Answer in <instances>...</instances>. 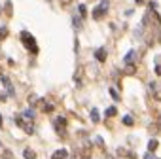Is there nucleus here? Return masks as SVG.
I'll return each instance as SVG.
<instances>
[{
    "label": "nucleus",
    "mask_w": 161,
    "mask_h": 159,
    "mask_svg": "<svg viewBox=\"0 0 161 159\" xmlns=\"http://www.w3.org/2000/svg\"><path fill=\"white\" fill-rule=\"evenodd\" d=\"M21 40L25 42V45H27L29 49H32V53H36V51H38L36 44H34V38H32V36H31V34H29L27 30H23V32H21Z\"/></svg>",
    "instance_id": "obj_1"
},
{
    "label": "nucleus",
    "mask_w": 161,
    "mask_h": 159,
    "mask_svg": "<svg viewBox=\"0 0 161 159\" xmlns=\"http://www.w3.org/2000/svg\"><path fill=\"white\" fill-rule=\"evenodd\" d=\"M106 10H108V2H106V0H102V2L93 10V19H97V21L102 19V15L106 13Z\"/></svg>",
    "instance_id": "obj_2"
},
{
    "label": "nucleus",
    "mask_w": 161,
    "mask_h": 159,
    "mask_svg": "<svg viewBox=\"0 0 161 159\" xmlns=\"http://www.w3.org/2000/svg\"><path fill=\"white\" fill-rule=\"evenodd\" d=\"M150 91L154 93V97L157 101H161V85L159 83H150Z\"/></svg>",
    "instance_id": "obj_3"
},
{
    "label": "nucleus",
    "mask_w": 161,
    "mask_h": 159,
    "mask_svg": "<svg viewBox=\"0 0 161 159\" xmlns=\"http://www.w3.org/2000/svg\"><path fill=\"white\" fill-rule=\"evenodd\" d=\"M95 59H97L99 63H104V61H106V49H104V48H99V49L95 51Z\"/></svg>",
    "instance_id": "obj_4"
},
{
    "label": "nucleus",
    "mask_w": 161,
    "mask_h": 159,
    "mask_svg": "<svg viewBox=\"0 0 161 159\" xmlns=\"http://www.w3.org/2000/svg\"><path fill=\"white\" fill-rule=\"evenodd\" d=\"M135 55H136V51H135V49H131V51H129V53L123 57V63H125V64H133V59H135Z\"/></svg>",
    "instance_id": "obj_5"
},
{
    "label": "nucleus",
    "mask_w": 161,
    "mask_h": 159,
    "mask_svg": "<svg viewBox=\"0 0 161 159\" xmlns=\"http://www.w3.org/2000/svg\"><path fill=\"white\" fill-rule=\"evenodd\" d=\"M66 155H68L66 150H57V152L51 155V159H66Z\"/></svg>",
    "instance_id": "obj_6"
},
{
    "label": "nucleus",
    "mask_w": 161,
    "mask_h": 159,
    "mask_svg": "<svg viewBox=\"0 0 161 159\" xmlns=\"http://www.w3.org/2000/svg\"><path fill=\"white\" fill-rule=\"evenodd\" d=\"M148 150H150V153H154V152L157 150V140H155V138L148 142Z\"/></svg>",
    "instance_id": "obj_7"
},
{
    "label": "nucleus",
    "mask_w": 161,
    "mask_h": 159,
    "mask_svg": "<svg viewBox=\"0 0 161 159\" xmlns=\"http://www.w3.org/2000/svg\"><path fill=\"white\" fill-rule=\"evenodd\" d=\"M23 118L29 119V121H31V119H34V110H27L25 114H23Z\"/></svg>",
    "instance_id": "obj_8"
},
{
    "label": "nucleus",
    "mask_w": 161,
    "mask_h": 159,
    "mask_svg": "<svg viewBox=\"0 0 161 159\" xmlns=\"http://www.w3.org/2000/svg\"><path fill=\"white\" fill-rule=\"evenodd\" d=\"M91 119H93L95 123H99V112H97V108L91 110Z\"/></svg>",
    "instance_id": "obj_9"
},
{
    "label": "nucleus",
    "mask_w": 161,
    "mask_h": 159,
    "mask_svg": "<svg viewBox=\"0 0 161 159\" xmlns=\"http://www.w3.org/2000/svg\"><path fill=\"white\" fill-rule=\"evenodd\" d=\"M53 106L51 104H45V101H42V112H51Z\"/></svg>",
    "instance_id": "obj_10"
},
{
    "label": "nucleus",
    "mask_w": 161,
    "mask_h": 159,
    "mask_svg": "<svg viewBox=\"0 0 161 159\" xmlns=\"http://www.w3.org/2000/svg\"><path fill=\"white\" fill-rule=\"evenodd\" d=\"M23 155H25V159H34V152L32 150H25V152H23Z\"/></svg>",
    "instance_id": "obj_11"
},
{
    "label": "nucleus",
    "mask_w": 161,
    "mask_h": 159,
    "mask_svg": "<svg viewBox=\"0 0 161 159\" xmlns=\"http://www.w3.org/2000/svg\"><path fill=\"white\" fill-rule=\"evenodd\" d=\"M123 123H125L127 127H131V125H133L135 121H133V118H131V116H125V118H123Z\"/></svg>",
    "instance_id": "obj_12"
},
{
    "label": "nucleus",
    "mask_w": 161,
    "mask_h": 159,
    "mask_svg": "<svg viewBox=\"0 0 161 159\" xmlns=\"http://www.w3.org/2000/svg\"><path fill=\"white\" fill-rule=\"evenodd\" d=\"M116 114H118V110L114 108V106H110V108L106 110V116H116Z\"/></svg>",
    "instance_id": "obj_13"
},
{
    "label": "nucleus",
    "mask_w": 161,
    "mask_h": 159,
    "mask_svg": "<svg viewBox=\"0 0 161 159\" xmlns=\"http://www.w3.org/2000/svg\"><path fill=\"white\" fill-rule=\"evenodd\" d=\"M72 23H74V27H76V29H82V21H80V19H76V17H74V19H72Z\"/></svg>",
    "instance_id": "obj_14"
},
{
    "label": "nucleus",
    "mask_w": 161,
    "mask_h": 159,
    "mask_svg": "<svg viewBox=\"0 0 161 159\" xmlns=\"http://www.w3.org/2000/svg\"><path fill=\"white\" fill-rule=\"evenodd\" d=\"M78 12H80V15L83 17V15H85V6H83V4H80V6H78Z\"/></svg>",
    "instance_id": "obj_15"
},
{
    "label": "nucleus",
    "mask_w": 161,
    "mask_h": 159,
    "mask_svg": "<svg viewBox=\"0 0 161 159\" xmlns=\"http://www.w3.org/2000/svg\"><path fill=\"white\" fill-rule=\"evenodd\" d=\"M89 153H91V148H83V150H82V155H85V157H87Z\"/></svg>",
    "instance_id": "obj_16"
},
{
    "label": "nucleus",
    "mask_w": 161,
    "mask_h": 159,
    "mask_svg": "<svg viewBox=\"0 0 161 159\" xmlns=\"http://www.w3.org/2000/svg\"><path fill=\"white\" fill-rule=\"evenodd\" d=\"M135 72V66L133 64H127V74H133Z\"/></svg>",
    "instance_id": "obj_17"
},
{
    "label": "nucleus",
    "mask_w": 161,
    "mask_h": 159,
    "mask_svg": "<svg viewBox=\"0 0 161 159\" xmlns=\"http://www.w3.org/2000/svg\"><path fill=\"white\" fill-rule=\"evenodd\" d=\"M110 95H112V97H114V99H116V101H118V99H120V95H118V93H116V91H114V89H110Z\"/></svg>",
    "instance_id": "obj_18"
},
{
    "label": "nucleus",
    "mask_w": 161,
    "mask_h": 159,
    "mask_svg": "<svg viewBox=\"0 0 161 159\" xmlns=\"http://www.w3.org/2000/svg\"><path fill=\"white\" fill-rule=\"evenodd\" d=\"M155 74H157V76H161V64H157V66H155Z\"/></svg>",
    "instance_id": "obj_19"
},
{
    "label": "nucleus",
    "mask_w": 161,
    "mask_h": 159,
    "mask_svg": "<svg viewBox=\"0 0 161 159\" xmlns=\"http://www.w3.org/2000/svg\"><path fill=\"white\" fill-rule=\"evenodd\" d=\"M144 159H155V157H154V155H152V153H150V152H148V153H146V155H144Z\"/></svg>",
    "instance_id": "obj_20"
},
{
    "label": "nucleus",
    "mask_w": 161,
    "mask_h": 159,
    "mask_svg": "<svg viewBox=\"0 0 161 159\" xmlns=\"http://www.w3.org/2000/svg\"><path fill=\"white\" fill-rule=\"evenodd\" d=\"M6 36V29H2V30H0V38H4Z\"/></svg>",
    "instance_id": "obj_21"
},
{
    "label": "nucleus",
    "mask_w": 161,
    "mask_h": 159,
    "mask_svg": "<svg viewBox=\"0 0 161 159\" xmlns=\"http://www.w3.org/2000/svg\"><path fill=\"white\" fill-rule=\"evenodd\" d=\"M61 2H63V4H70V2H72V0H61Z\"/></svg>",
    "instance_id": "obj_22"
},
{
    "label": "nucleus",
    "mask_w": 161,
    "mask_h": 159,
    "mask_svg": "<svg viewBox=\"0 0 161 159\" xmlns=\"http://www.w3.org/2000/svg\"><path fill=\"white\" fill-rule=\"evenodd\" d=\"M135 2H136V4H142V0H135Z\"/></svg>",
    "instance_id": "obj_23"
},
{
    "label": "nucleus",
    "mask_w": 161,
    "mask_h": 159,
    "mask_svg": "<svg viewBox=\"0 0 161 159\" xmlns=\"http://www.w3.org/2000/svg\"><path fill=\"white\" fill-rule=\"evenodd\" d=\"M0 123H2V116H0Z\"/></svg>",
    "instance_id": "obj_24"
},
{
    "label": "nucleus",
    "mask_w": 161,
    "mask_h": 159,
    "mask_svg": "<svg viewBox=\"0 0 161 159\" xmlns=\"http://www.w3.org/2000/svg\"><path fill=\"white\" fill-rule=\"evenodd\" d=\"M0 148H2V144H0Z\"/></svg>",
    "instance_id": "obj_25"
}]
</instances>
